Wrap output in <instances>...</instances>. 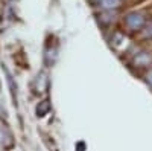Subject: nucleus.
I'll use <instances>...</instances> for the list:
<instances>
[{
    "mask_svg": "<svg viewBox=\"0 0 152 151\" xmlns=\"http://www.w3.org/2000/svg\"><path fill=\"white\" fill-rule=\"evenodd\" d=\"M125 24L131 31H138V29L146 26V17L142 12H129V14L125 17Z\"/></svg>",
    "mask_w": 152,
    "mask_h": 151,
    "instance_id": "nucleus-1",
    "label": "nucleus"
},
{
    "mask_svg": "<svg viewBox=\"0 0 152 151\" xmlns=\"http://www.w3.org/2000/svg\"><path fill=\"white\" fill-rule=\"evenodd\" d=\"M151 64H152V54L148 52V50L137 54L132 58V66H135V67H148Z\"/></svg>",
    "mask_w": 152,
    "mask_h": 151,
    "instance_id": "nucleus-2",
    "label": "nucleus"
},
{
    "mask_svg": "<svg viewBox=\"0 0 152 151\" xmlns=\"http://www.w3.org/2000/svg\"><path fill=\"white\" fill-rule=\"evenodd\" d=\"M122 0H99L100 8H104L105 11H113V9H119L122 6Z\"/></svg>",
    "mask_w": 152,
    "mask_h": 151,
    "instance_id": "nucleus-3",
    "label": "nucleus"
},
{
    "mask_svg": "<svg viewBox=\"0 0 152 151\" xmlns=\"http://www.w3.org/2000/svg\"><path fill=\"white\" fill-rule=\"evenodd\" d=\"M49 110H50L49 101H41V102L38 104V107H37V115L38 116H46L49 113Z\"/></svg>",
    "mask_w": 152,
    "mask_h": 151,
    "instance_id": "nucleus-4",
    "label": "nucleus"
},
{
    "mask_svg": "<svg viewBox=\"0 0 152 151\" xmlns=\"http://www.w3.org/2000/svg\"><path fill=\"white\" fill-rule=\"evenodd\" d=\"M123 41L126 43V37H125V35H122V34H114V35H113L111 43H113L114 47H119L120 44H123Z\"/></svg>",
    "mask_w": 152,
    "mask_h": 151,
    "instance_id": "nucleus-5",
    "label": "nucleus"
},
{
    "mask_svg": "<svg viewBox=\"0 0 152 151\" xmlns=\"http://www.w3.org/2000/svg\"><path fill=\"white\" fill-rule=\"evenodd\" d=\"M142 37H143V38H146V40H151L152 38V23L146 24L145 29H142Z\"/></svg>",
    "mask_w": 152,
    "mask_h": 151,
    "instance_id": "nucleus-6",
    "label": "nucleus"
},
{
    "mask_svg": "<svg viewBox=\"0 0 152 151\" xmlns=\"http://www.w3.org/2000/svg\"><path fill=\"white\" fill-rule=\"evenodd\" d=\"M100 20H104V21H108V23H110V21H114V15H113V17H110V15L104 14L102 17H100Z\"/></svg>",
    "mask_w": 152,
    "mask_h": 151,
    "instance_id": "nucleus-7",
    "label": "nucleus"
},
{
    "mask_svg": "<svg viewBox=\"0 0 152 151\" xmlns=\"http://www.w3.org/2000/svg\"><path fill=\"white\" fill-rule=\"evenodd\" d=\"M146 80H148V82H149V84L152 85V70H151V72H149V73L146 75Z\"/></svg>",
    "mask_w": 152,
    "mask_h": 151,
    "instance_id": "nucleus-8",
    "label": "nucleus"
}]
</instances>
